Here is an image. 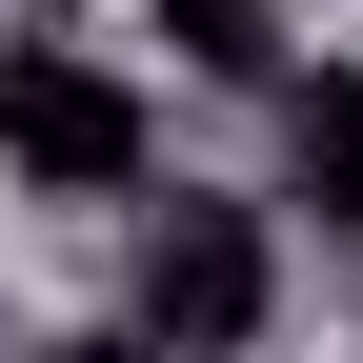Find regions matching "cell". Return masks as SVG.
Listing matches in <instances>:
<instances>
[{"label":"cell","instance_id":"1","mask_svg":"<svg viewBox=\"0 0 363 363\" xmlns=\"http://www.w3.org/2000/svg\"><path fill=\"white\" fill-rule=\"evenodd\" d=\"M101 242H121L101 303H121L162 363H262V343H283V303H303V242H283L262 182H182V162H162Z\"/></svg>","mask_w":363,"mask_h":363},{"label":"cell","instance_id":"2","mask_svg":"<svg viewBox=\"0 0 363 363\" xmlns=\"http://www.w3.org/2000/svg\"><path fill=\"white\" fill-rule=\"evenodd\" d=\"M162 182V61L101 21H0V202L121 222Z\"/></svg>","mask_w":363,"mask_h":363},{"label":"cell","instance_id":"3","mask_svg":"<svg viewBox=\"0 0 363 363\" xmlns=\"http://www.w3.org/2000/svg\"><path fill=\"white\" fill-rule=\"evenodd\" d=\"M262 202L283 242H363V40H303V81L262 101Z\"/></svg>","mask_w":363,"mask_h":363},{"label":"cell","instance_id":"4","mask_svg":"<svg viewBox=\"0 0 363 363\" xmlns=\"http://www.w3.org/2000/svg\"><path fill=\"white\" fill-rule=\"evenodd\" d=\"M121 21H142L162 81H202V101H283L303 81V0H121Z\"/></svg>","mask_w":363,"mask_h":363},{"label":"cell","instance_id":"5","mask_svg":"<svg viewBox=\"0 0 363 363\" xmlns=\"http://www.w3.org/2000/svg\"><path fill=\"white\" fill-rule=\"evenodd\" d=\"M40 363H162V343H142V323L101 303V323H40Z\"/></svg>","mask_w":363,"mask_h":363},{"label":"cell","instance_id":"6","mask_svg":"<svg viewBox=\"0 0 363 363\" xmlns=\"http://www.w3.org/2000/svg\"><path fill=\"white\" fill-rule=\"evenodd\" d=\"M0 21H121V0H0Z\"/></svg>","mask_w":363,"mask_h":363},{"label":"cell","instance_id":"7","mask_svg":"<svg viewBox=\"0 0 363 363\" xmlns=\"http://www.w3.org/2000/svg\"><path fill=\"white\" fill-rule=\"evenodd\" d=\"M0 363H40V343H0Z\"/></svg>","mask_w":363,"mask_h":363}]
</instances>
